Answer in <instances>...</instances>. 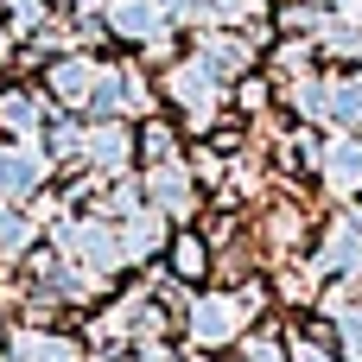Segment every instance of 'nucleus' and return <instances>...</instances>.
<instances>
[{"label": "nucleus", "instance_id": "obj_1", "mask_svg": "<svg viewBox=\"0 0 362 362\" xmlns=\"http://www.w3.org/2000/svg\"><path fill=\"white\" fill-rule=\"evenodd\" d=\"M108 25L127 38H146L153 51H165V13L159 0H108Z\"/></svg>", "mask_w": 362, "mask_h": 362}, {"label": "nucleus", "instance_id": "obj_2", "mask_svg": "<svg viewBox=\"0 0 362 362\" xmlns=\"http://www.w3.org/2000/svg\"><path fill=\"white\" fill-rule=\"evenodd\" d=\"M235 325H242V305L235 299H197L191 305V337L197 344H229Z\"/></svg>", "mask_w": 362, "mask_h": 362}, {"label": "nucleus", "instance_id": "obj_3", "mask_svg": "<svg viewBox=\"0 0 362 362\" xmlns=\"http://www.w3.org/2000/svg\"><path fill=\"white\" fill-rule=\"evenodd\" d=\"M197 121L210 115V102H216V70H204V64H185V70H172V83H165Z\"/></svg>", "mask_w": 362, "mask_h": 362}, {"label": "nucleus", "instance_id": "obj_4", "mask_svg": "<svg viewBox=\"0 0 362 362\" xmlns=\"http://www.w3.org/2000/svg\"><path fill=\"white\" fill-rule=\"evenodd\" d=\"M32 185H38V153H32V146L0 153V197H25Z\"/></svg>", "mask_w": 362, "mask_h": 362}, {"label": "nucleus", "instance_id": "obj_5", "mask_svg": "<svg viewBox=\"0 0 362 362\" xmlns=\"http://www.w3.org/2000/svg\"><path fill=\"white\" fill-rule=\"evenodd\" d=\"M325 178H331L337 191H356V185H362V140H331V153H325Z\"/></svg>", "mask_w": 362, "mask_h": 362}, {"label": "nucleus", "instance_id": "obj_6", "mask_svg": "<svg viewBox=\"0 0 362 362\" xmlns=\"http://www.w3.org/2000/svg\"><path fill=\"white\" fill-rule=\"evenodd\" d=\"M362 255V216H344L337 229H331V242H325V255H318V267L331 274V267H350Z\"/></svg>", "mask_w": 362, "mask_h": 362}, {"label": "nucleus", "instance_id": "obj_7", "mask_svg": "<svg viewBox=\"0 0 362 362\" xmlns=\"http://www.w3.org/2000/svg\"><path fill=\"white\" fill-rule=\"evenodd\" d=\"M51 89H57L64 102H89V95H95V64H83V57H64V64L51 70Z\"/></svg>", "mask_w": 362, "mask_h": 362}, {"label": "nucleus", "instance_id": "obj_8", "mask_svg": "<svg viewBox=\"0 0 362 362\" xmlns=\"http://www.w3.org/2000/svg\"><path fill=\"white\" fill-rule=\"evenodd\" d=\"M197 64H204V70H242V64H248V38H229V32H216V38H204Z\"/></svg>", "mask_w": 362, "mask_h": 362}, {"label": "nucleus", "instance_id": "obj_9", "mask_svg": "<svg viewBox=\"0 0 362 362\" xmlns=\"http://www.w3.org/2000/svg\"><path fill=\"white\" fill-rule=\"evenodd\" d=\"M153 197H159L165 210H185V204H191V191H185V172H178L172 159H165V165L153 172Z\"/></svg>", "mask_w": 362, "mask_h": 362}, {"label": "nucleus", "instance_id": "obj_10", "mask_svg": "<svg viewBox=\"0 0 362 362\" xmlns=\"http://www.w3.org/2000/svg\"><path fill=\"white\" fill-rule=\"evenodd\" d=\"M89 159H95V165H127V134H121V127L108 121V127H102V134L89 140Z\"/></svg>", "mask_w": 362, "mask_h": 362}, {"label": "nucleus", "instance_id": "obj_11", "mask_svg": "<svg viewBox=\"0 0 362 362\" xmlns=\"http://www.w3.org/2000/svg\"><path fill=\"white\" fill-rule=\"evenodd\" d=\"M0 121H6L13 134H32V121H38V102L13 89V95H0Z\"/></svg>", "mask_w": 362, "mask_h": 362}, {"label": "nucleus", "instance_id": "obj_12", "mask_svg": "<svg viewBox=\"0 0 362 362\" xmlns=\"http://www.w3.org/2000/svg\"><path fill=\"white\" fill-rule=\"evenodd\" d=\"M13 362H70V350L57 337H19L13 344Z\"/></svg>", "mask_w": 362, "mask_h": 362}, {"label": "nucleus", "instance_id": "obj_13", "mask_svg": "<svg viewBox=\"0 0 362 362\" xmlns=\"http://www.w3.org/2000/svg\"><path fill=\"white\" fill-rule=\"evenodd\" d=\"M25 235H32V229H25L19 216H0V248H6V255H13V248H25Z\"/></svg>", "mask_w": 362, "mask_h": 362}, {"label": "nucleus", "instance_id": "obj_14", "mask_svg": "<svg viewBox=\"0 0 362 362\" xmlns=\"http://www.w3.org/2000/svg\"><path fill=\"white\" fill-rule=\"evenodd\" d=\"M204 6H210L216 19H248V13H255L261 0H204Z\"/></svg>", "mask_w": 362, "mask_h": 362}, {"label": "nucleus", "instance_id": "obj_15", "mask_svg": "<svg viewBox=\"0 0 362 362\" xmlns=\"http://www.w3.org/2000/svg\"><path fill=\"white\" fill-rule=\"evenodd\" d=\"M172 261H178V274H204V248H197V242H178Z\"/></svg>", "mask_w": 362, "mask_h": 362}, {"label": "nucleus", "instance_id": "obj_16", "mask_svg": "<svg viewBox=\"0 0 362 362\" xmlns=\"http://www.w3.org/2000/svg\"><path fill=\"white\" fill-rule=\"evenodd\" d=\"M51 153H64V159L83 153V134H76V127H57V134H51Z\"/></svg>", "mask_w": 362, "mask_h": 362}, {"label": "nucleus", "instance_id": "obj_17", "mask_svg": "<svg viewBox=\"0 0 362 362\" xmlns=\"http://www.w3.org/2000/svg\"><path fill=\"white\" fill-rule=\"evenodd\" d=\"M344 350L362 362V318H344Z\"/></svg>", "mask_w": 362, "mask_h": 362}, {"label": "nucleus", "instance_id": "obj_18", "mask_svg": "<svg viewBox=\"0 0 362 362\" xmlns=\"http://www.w3.org/2000/svg\"><path fill=\"white\" fill-rule=\"evenodd\" d=\"M6 6H13V19H19V25H38V0H6Z\"/></svg>", "mask_w": 362, "mask_h": 362}, {"label": "nucleus", "instance_id": "obj_19", "mask_svg": "<svg viewBox=\"0 0 362 362\" xmlns=\"http://www.w3.org/2000/svg\"><path fill=\"white\" fill-rule=\"evenodd\" d=\"M248 356H255V362H280V344H267V337H255V344H248Z\"/></svg>", "mask_w": 362, "mask_h": 362}]
</instances>
